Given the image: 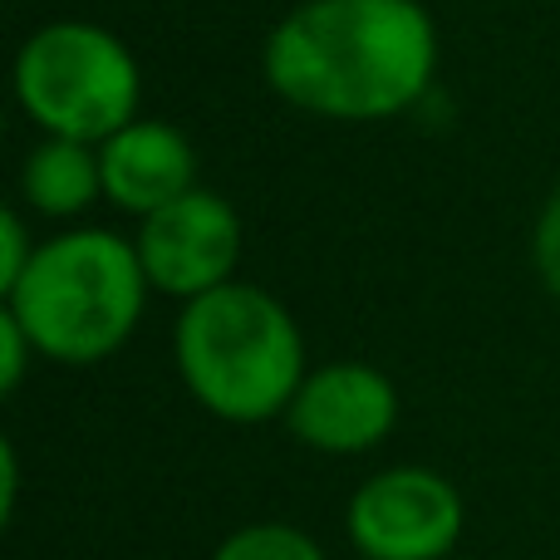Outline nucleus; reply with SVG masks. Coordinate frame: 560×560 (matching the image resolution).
Here are the masks:
<instances>
[{
	"mask_svg": "<svg viewBox=\"0 0 560 560\" xmlns=\"http://www.w3.org/2000/svg\"><path fill=\"white\" fill-rule=\"evenodd\" d=\"M438 25L423 0H305L266 35L261 74L300 114L384 124L428 94Z\"/></svg>",
	"mask_w": 560,
	"mask_h": 560,
	"instance_id": "f257e3e1",
	"label": "nucleus"
},
{
	"mask_svg": "<svg viewBox=\"0 0 560 560\" xmlns=\"http://www.w3.org/2000/svg\"><path fill=\"white\" fill-rule=\"evenodd\" d=\"M173 359L187 394L212 418L242 428L285 418L310 374L295 315L246 280L187 300L173 329Z\"/></svg>",
	"mask_w": 560,
	"mask_h": 560,
	"instance_id": "f03ea898",
	"label": "nucleus"
},
{
	"mask_svg": "<svg viewBox=\"0 0 560 560\" xmlns=\"http://www.w3.org/2000/svg\"><path fill=\"white\" fill-rule=\"evenodd\" d=\"M148 290L153 285L138 246L84 226L39 242L30 271L5 290V310L20 319L39 359L84 369L133 339Z\"/></svg>",
	"mask_w": 560,
	"mask_h": 560,
	"instance_id": "7ed1b4c3",
	"label": "nucleus"
},
{
	"mask_svg": "<svg viewBox=\"0 0 560 560\" xmlns=\"http://www.w3.org/2000/svg\"><path fill=\"white\" fill-rule=\"evenodd\" d=\"M15 98L49 138L98 148L138 118L143 74L114 30L94 20H49L15 55Z\"/></svg>",
	"mask_w": 560,
	"mask_h": 560,
	"instance_id": "20e7f679",
	"label": "nucleus"
},
{
	"mask_svg": "<svg viewBox=\"0 0 560 560\" xmlns=\"http://www.w3.org/2000/svg\"><path fill=\"white\" fill-rule=\"evenodd\" d=\"M345 522L364 560H443L463 536V497L433 467H388L359 487Z\"/></svg>",
	"mask_w": 560,
	"mask_h": 560,
	"instance_id": "39448f33",
	"label": "nucleus"
},
{
	"mask_svg": "<svg viewBox=\"0 0 560 560\" xmlns=\"http://www.w3.org/2000/svg\"><path fill=\"white\" fill-rule=\"evenodd\" d=\"M138 261L148 285L173 300H197L207 290H222L242 266V217L212 187H192L187 197L158 207L138 222Z\"/></svg>",
	"mask_w": 560,
	"mask_h": 560,
	"instance_id": "423d86ee",
	"label": "nucleus"
},
{
	"mask_svg": "<svg viewBox=\"0 0 560 560\" xmlns=\"http://www.w3.org/2000/svg\"><path fill=\"white\" fill-rule=\"evenodd\" d=\"M290 433L329 457H354L378 447L398 423V388L384 369L335 359L305 374L295 404L285 408Z\"/></svg>",
	"mask_w": 560,
	"mask_h": 560,
	"instance_id": "0eeeda50",
	"label": "nucleus"
},
{
	"mask_svg": "<svg viewBox=\"0 0 560 560\" xmlns=\"http://www.w3.org/2000/svg\"><path fill=\"white\" fill-rule=\"evenodd\" d=\"M98 163H104V197L138 222L153 217L158 207L187 197L197 183V148L183 128L163 124V118H133L118 128L114 138L98 143Z\"/></svg>",
	"mask_w": 560,
	"mask_h": 560,
	"instance_id": "6e6552de",
	"label": "nucleus"
},
{
	"mask_svg": "<svg viewBox=\"0 0 560 560\" xmlns=\"http://www.w3.org/2000/svg\"><path fill=\"white\" fill-rule=\"evenodd\" d=\"M20 197L30 212L39 217H79L104 197V163H98L94 143L79 138H45L30 148L25 167H20Z\"/></svg>",
	"mask_w": 560,
	"mask_h": 560,
	"instance_id": "1a4fd4ad",
	"label": "nucleus"
},
{
	"mask_svg": "<svg viewBox=\"0 0 560 560\" xmlns=\"http://www.w3.org/2000/svg\"><path fill=\"white\" fill-rule=\"evenodd\" d=\"M212 560H325L319 541L290 522H252L217 546Z\"/></svg>",
	"mask_w": 560,
	"mask_h": 560,
	"instance_id": "9d476101",
	"label": "nucleus"
},
{
	"mask_svg": "<svg viewBox=\"0 0 560 560\" xmlns=\"http://www.w3.org/2000/svg\"><path fill=\"white\" fill-rule=\"evenodd\" d=\"M532 266L541 276V285L560 300V187L546 197L541 217H536V232H532Z\"/></svg>",
	"mask_w": 560,
	"mask_h": 560,
	"instance_id": "9b49d317",
	"label": "nucleus"
},
{
	"mask_svg": "<svg viewBox=\"0 0 560 560\" xmlns=\"http://www.w3.org/2000/svg\"><path fill=\"white\" fill-rule=\"evenodd\" d=\"M35 252H39V242H30L25 217H20L15 207H10V212H0V295H5V290L30 271Z\"/></svg>",
	"mask_w": 560,
	"mask_h": 560,
	"instance_id": "f8f14e48",
	"label": "nucleus"
},
{
	"mask_svg": "<svg viewBox=\"0 0 560 560\" xmlns=\"http://www.w3.org/2000/svg\"><path fill=\"white\" fill-rule=\"evenodd\" d=\"M30 359H35L30 335L20 329V319L10 315V310H0V394H15Z\"/></svg>",
	"mask_w": 560,
	"mask_h": 560,
	"instance_id": "ddd939ff",
	"label": "nucleus"
},
{
	"mask_svg": "<svg viewBox=\"0 0 560 560\" xmlns=\"http://www.w3.org/2000/svg\"><path fill=\"white\" fill-rule=\"evenodd\" d=\"M15 497H20L15 443H0V522H10V516H15Z\"/></svg>",
	"mask_w": 560,
	"mask_h": 560,
	"instance_id": "4468645a",
	"label": "nucleus"
}]
</instances>
